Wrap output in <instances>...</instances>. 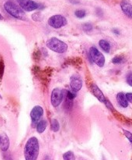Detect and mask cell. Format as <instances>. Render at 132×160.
I'll list each match as a JSON object with an SVG mask.
<instances>
[{"label": "cell", "mask_w": 132, "mask_h": 160, "mask_svg": "<svg viewBox=\"0 0 132 160\" xmlns=\"http://www.w3.org/2000/svg\"><path fill=\"white\" fill-rule=\"evenodd\" d=\"M112 31H113V33H114L115 34H116V35H119L120 34V31L118 29H116V28H113V29L112 30Z\"/></svg>", "instance_id": "obj_29"}, {"label": "cell", "mask_w": 132, "mask_h": 160, "mask_svg": "<svg viewBox=\"0 0 132 160\" xmlns=\"http://www.w3.org/2000/svg\"><path fill=\"white\" fill-rule=\"evenodd\" d=\"M121 8L123 12L129 18L132 19V4L128 0H122L121 2Z\"/></svg>", "instance_id": "obj_11"}, {"label": "cell", "mask_w": 132, "mask_h": 160, "mask_svg": "<svg viewBox=\"0 0 132 160\" xmlns=\"http://www.w3.org/2000/svg\"><path fill=\"white\" fill-rule=\"evenodd\" d=\"M0 98H2V97H1V95H0Z\"/></svg>", "instance_id": "obj_33"}, {"label": "cell", "mask_w": 132, "mask_h": 160, "mask_svg": "<svg viewBox=\"0 0 132 160\" xmlns=\"http://www.w3.org/2000/svg\"><path fill=\"white\" fill-rule=\"evenodd\" d=\"M47 126H48V122L45 120H41L37 123V126H36V128H37V131L39 133V134H41L43 131H45V129L47 128Z\"/></svg>", "instance_id": "obj_16"}, {"label": "cell", "mask_w": 132, "mask_h": 160, "mask_svg": "<svg viewBox=\"0 0 132 160\" xmlns=\"http://www.w3.org/2000/svg\"><path fill=\"white\" fill-rule=\"evenodd\" d=\"M16 1L20 5V8L26 12H31L36 9H42L44 8V6L42 4L36 2L33 0H16Z\"/></svg>", "instance_id": "obj_4"}, {"label": "cell", "mask_w": 132, "mask_h": 160, "mask_svg": "<svg viewBox=\"0 0 132 160\" xmlns=\"http://www.w3.org/2000/svg\"><path fill=\"white\" fill-rule=\"evenodd\" d=\"M9 138L6 135H3L1 137V142H0V148L2 152H6L9 149Z\"/></svg>", "instance_id": "obj_14"}, {"label": "cell", "mask_w": 132, "mask_h": 160, "mask_svg": "<svg viewBox=\"0 0 132 160\" xmlns=\"http://www.w3.org/2000/svg\"><path fill=\"white\" fill-rule=\"evenodd\" d=\"M3 20V17H2V15L0 13V20Z\"/></svg>", "instance_id": "obj_31"}, {"label": "cell", "mask_w": 132, "mask_h": 160, "mask_svg": "<svg viewBox=\"0 0 132 160\" xmlns=\"http://www.w3.org/2000/svg\"><path fill=\"white\" fill-rule=\"evenodd\" d=\"M89 57L91 60L99 67H102L105 64V57L96 47L93 46L90 48Z\"/></svg>", "instance_id": "obj_5"}, {"label": "cell", "mask_w": 132, "mask_h": 160, "mask_svg": "<svg viewBox=\"0 0 132 160\" xmlns=\"http://www.w3.org/2000/svg\"><path fill=\"white\" fill-rule=\"evenodd\" d=\"M125 96L127 102H130L132 104V93H130V92H129V93H126Z\"/></svg>", "instance_id": "obj_27"}, {"label": "cell", "mask_w": 132, "mask_h": 160, "mask_svg": "<svg viewBox=\"0 0 132 160\" xmlns=\"http://www.w3.org/2000/svg\"><path fill=\"white\" fill-rule=\"evenodd\" d=\"M116 101L121 107L127 108L128 106V102L126 98L125 94L123 93V92H120L116 95Z\"/></svg>", "instance_id": "obj_13"}, {"label": "cell", "mask_w": 132, "mask_h": 160, "mask_svg": "<svg viewBox=\"0 0 132 160\" xmlns=\"http://www.w3.org/2000/svg\"><path fill=\"white\" fill-rule=\"evenodd\" d=\"M4 8L6 12L10 14L14 18H16L18 20H26V15L23 12V9L20 8V6H17L14 2L9 0L6 2L4 4Z\"/></svg>", "instance_id": "obj_2"}, {"label": "cell", "mask_w": 132, "mask_h": 160, "mask_svg": "<svg viewBox=\"0 0 132 160\" xmlns=\"http://www.w3.org/2000/svg\"><path fill=\"white\" fill-rule=\"evenodd\" d=\"M126 81H127V83L130 87H132V73H129L127 75V77H126Z\"/></svg>", "instance_id": "obj_26"}, {"label": "cell", "mask_w": 132, "mask_h": 160, "mask_svg": "<svg viewBox=\"0 0 132 160\" xmlns=\"http://www.w3.org/2000/svg\"><path fill=\"white\" fill-rule=\"evenodd\" d=\"M64 91L59 88H54L51 92V102L54 107H57L64 99Z\"/></svg>", "instance_id": "obj_7"}, {"label": "cell", "mask_w": 132, "mask_h": 160, "mask_svg": "<svg viewBox=\"0 0 132 160\" xmlns=\"http://www.w3.org/2000/svg\"><path fill=\"white\" fill-rule=\"evenodd\" d=\"M123 133H124V134L125 135V137L127 138V139H128V141L130 142V143L132 145V134L130 132H129L128 131H126V130L123 129Z\"/></svg>", "instance_id": "obj_24"}, {"label": "cell", "mask_w": 132, "mask_h": 160, "mask_svg": "<svg viewBox=\"0 0 132 160\" xmlns=\"http://www.w3.org/2000/svg\"><path fill=\"white\" fill-rule=\"evenodd\" d=\"M90 89H91V92L93 94V95H94L99 102H101L102 103L105 102L106 100H107V98H106L102 91L99 88V87H98L96 84H92L91 86H90Z\"/></svg>", "instance_id": "obj_10"}, {"label": "cell", "mask_w": 132, "mask_h": 160, "mask_svg": "<svg viewBox=\"0 0 132 160\" xmlns=\"http://www.w3.org/2000/svg\"><path fill=\"white\" fill-rule=\"evenodd\" d=\"M82 29H83V31H85V32H90V31H93V24L90 23H83L82 26Z\"/></svg>", "instance_id": "obj_21"}, {"label": "cell", "mask_w": 132, "mask_h": 160, "mask_svg": "<svg viewBox=\"0 0 132 160\" xmlns=\"http://www.w3.org/2000/svg\"><path fill=\"white\" fill-rule=\"evenodd\" d=\"M125 59L123 56H116L112 59V62L113 64H121L124 62Z\"/></svg>", "instance_id": "obj_18"}, {"label": "cell", "mask_w": 132, "mask_h": 160, "mask_svg": "<svg viewBox=\"0 0 132 160\" xmlns=\"http://www.w3.org/2000/svg\"><path fill=\"white\" fill-rule=\"evenodd\" d=\"M5 70V64L2 59H0V80L2 79Z\"/></svg>", "instance_id": "obj_23"}, {"label": "cell", "mask_w": 132, "mask_h": 160, "mask_svg": "<svg viewBox=\"0 0 132 160\" xmlns=\"http://www.w3.org/2000/svg\"><path fill=\"white\" fill-rule=\"evenodd\" d=\"M99 45L101 48V49L105 52L109 53L110 51V44L109 42H107L105 39H101L99 42Z\"/></svg>", "instance_id": "obj_15"}, {"label": "cell", "mask_w": 132, "mask_h": 160, "mask_svg": "<svg viewBox=\"0 0 132 160\" xmlns=\"http://www.w3.org/2000/svg\"><path fill=\"white\" fill-rule=\"evenodd\" d=\"M75 15L76 17L79 19L84 18V17L86 16V12L84 9H77V10L75 11Z\"/></svg>", "instance_id": "obj_20"}, {"label": "cell", "mask_w": 132, "mask_h": 160, "mask_svg": "<svg viewBox=\"0 0 132 160\" xmlns=\"http://www.w3.org/2000/svg\"><path fill=\"white\" fill-rule=\"evenodd\" d=\"M75 97H76L75 92L66 91V96H65V98H68V99H69V100H71V101H73V99H74Z\"/></svg>", "instance_id": "obj_22"}, {"label": "cell", "mask_w": 132, "mask_h": 160, "mask_svg": "<svg viewBox=\"0 0 132 160\" xmlns=\"http://www.w3.org/2000/svg\"><path fill=\"white\" fill-rule=\"evenodd\" d=\"M111 112L113 114V116L116 117V120H119V121L121 122V123H125V124H127V125H130L132 123L131 120H129V119H127V117H124V116L122 115V114L119 113V112H118L116 109H114L113 111H112Z\"/></svg>", "instance_id": "obj_12"}, {"label": "cell", "mask_w": 132, "mask_h": 160, "mask_svg": "<svg viewBox=\"0 0 132 160\" xmlns=\"http://www.w3.org/2000/svg\"><path fill=\"white\" fill-rule=\"evenodd\" d=\"M96 14H97V16H99V17H102V9H99V8L96 9Z\"/></svg>", "instance_id": "obj_28"}, {"label": "cell", "mask_w": 132, "mask_h": 160, "mask_svg": "<svg viewBox=\"0 0 132 160\" xmlns=\"http://www.w3.org/2000/svg\"><path fill=\"white\" fill-rule=\"evenodd\" d=\"M40 152V145L36 137H31L24 147L25 160H37Z\"/></svg>", "instance_id": "obj_1"}, {"label": "cell", "mask_w": 132, "mask_h": 160, "mask_svg": "<svg viewBox=\"0 0 132 160\" xmlns=\"http://www.w3.org/2000/svg\"><path fill=\"white\" fill-rule=\"evenodd\" d=\"M46 45L49 49L57 53H64L68 49L67 44L57 38H51L48 39L47 41Z\"/></svg>", "instance_id": "obj_3"}, {"label": "cell", "mask_w": 132, "mask_h": 160, "mask_svg": "<svg viewBox=\"0 0 132 160\" xmlns=\"http://www.w3.org/2000/svg\"><path fill=\"white\" fill-rule=\"evenodd\" d=\"M48 24L53 28L58 29L67 24V20L64 16L57 14L54 15L48 19Z\"/></svg>", "instance_id": "obj_6"}, {"label": "cell", "mask_w": 132, "mask_h": 160, "mask_svg": "<svg viewBox=\"0 0 132 160\" xmlns=\"http://www.w3.org/2000/svg\"><path fill=\"white\" fill-rule=\"evenodd\" d=\"M71 3H73V4H79V2L77 1V0H68Z\"/></svg>", "instance_id": "obj_30"}, {"label": "cell", "mask_w": 132, "mask_h": 160, "mask_svg": "<svg viewBox=\"0 0 132 160\" xmlns=\"http://www.w3.org/2000/svg\"><path fill=\"white\" fill-rule=\"evenodd\" d=\"M51 129L54 132H57L60 129V124L59 122L56 119H51Z\"/></svg>", "instance_id": "obj_17"}, {"label": "cell", "mask_w": 132, "mask_h": 160, "mask_svg": "<svg viewBox=\"0 0 132 160\" xmlns=\"http://www.w3.org/2000/svg\"><path fill=\"white\" fill-rule=\"evenodd\" d=\"M70 86L74 92H79L82 87V80L78 74H73L70 78Z\"/></svg>", "instance_id": "obj_9"}, {"label": "cell", "mask_w": 132, "mask_h": 160, "mask_svg": "<svg viewBox=\"0 0 132 160\" xmlns=\"http://www.w3.org/2000/svg\"><path fill=\"white\" fill-rule=\"evenodd\" d=\"M43 114V109L41 106H36L32 109L30 112V117L32 120V126H37V123L39 122V120L42 117Z\"/></svg>", "instance_id": "obj_8"}, {"label": "cell", "mask_w": 132, "mask_h": 160, "mask_svg": "<svg viewBox=\"0 0 132 160\" xmlns=\"http://www.w3.org/2000/svg\"><path fill=\"white\" fill-rule=\"evenodd\" d=\"M63 159L64 160H75V156L74 153L71 151L66 152L63 154Z\"/></svg>", "instance_id": "obj_19"}, {"label": "cell", "mask_w": 132, "mask_h": 160, "mask_svg": "<svg viewBox=\"0 0 132 160\" xmlns=\"http://www.w3.org/2000/svg\"><path fill=\"white\" fill-rule=\"evenodd\" d=\"M32 19L35 21H40L41 20V15H40V12H36L32 15Z\"/></svg>", "instance_id": "obj_25"}, {"label": "cell", "mask_w": 132, "mask_h": 160, "mask_svg": "<svg viewBox=\"0 0 132 160\" xmlns=\"http://www.w3.org/2000/svg\"><path fill=\"white\" fill-rule=\"evenodd\" d=\"M0 142H1V136H0Z\"/></svg>", "instance_id": "obj_32"}]
</instances>
